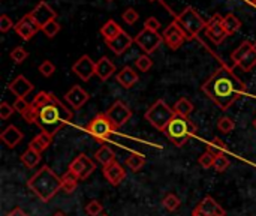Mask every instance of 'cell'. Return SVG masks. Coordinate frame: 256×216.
I'll list each match as a JSON object with an SVG mask.
<instances>
[{
  "mask_svg": "<svg viewBox=\"0 0 256 216\" xmlns=\"http://www.w3.org/2000/svg\"><path fill=\"white\" fill-rule=\"evenodd\" d=\"M222 24H224V29H225V32H226V35H228V36H230V35L237 33V32L242 29V21H240L234 14H228V15H225V17H224V20H222Z\"/></svg>",
  "mask_w": 256,
  "mask_h": 216,
  "instance_id": "83f0119b",
  "label": "cell"
},
{
  "mask_svg": "<svg viewBox=\"0 0 256 216\" xmlns=\"http://www.w3.org/2000/svg\"><path fill=\"white\" fill-rule=\"evenodd\" d=\"M12 27H15V24H14V21L8 17V15H0V32L2 33H6V32H9Z\"/></svg>",
  "mask_w": 256,
  "mask_h": 216,
  "instance_id": "c3c4849f",
  "label": "cell"
},
{
  "mask_svg": "<svg viewBox=\"0 0 256 216\" xmlns=\"http://www.w3.org/2000/svg\"><path fill=\"white\" fill-rule=\"evenodd\" d=\"M6 216H28V215H27L21 207H15L14 210H10V212H9Z\"/></svg>",
  "mask_w": 256,
  "mask_h": 216,
  "instance_id": "816d5d0a",
  "label": "cell"
},
{
  "mask_svg": "<svg viewBox=\"0 0 256 216\" xmlns=\"http://www.w3.org/2000/svg\"><path fill=\"white\" fill-rule=\"evenodd\" d=\"M135 42V38H132L130 35H128L126 32L120 33L116 39H112L111 42H108V48H111V51L117 56L123 54L132 44Z\"/></svg>",
  "mask_w": 256,
  "mask_h": 216,
  "instance_id": "d6986e66",
  "label": "cell"
},
{
  "mask_svg": "<svg viewBox=\"0 0 256 216\" xmlns=\"http://www.w3.org/2000/svg\"><path fill=\"white\" fill-rule=\"evenodd\" d=\"M22 117H24V120H26L27 123H36V119H38V108L33 107L32 102H30V105H28V108L26 110V113L22 114Z\"/></svg>",
  "mask_w": 256,
  "mask_h": 216,
  "instance_id": "bcb514c9",
  "label": "cell"
},
{
  "mask_svg": "<svg viewBox=\"0 0 256 216\" xmlns=\"http://www.w3.org/2000/svg\"><path fill=\"white\" fill-rule=\"evenodd\" d=\"M198 207H200L207 216H225L224 207H222L216 200H213L212 197H206V198L198 204Z\"/></svg>",
  "mask_w": 256,
  "mask_h": 216,
  "instance_id": "cb8c5ba5",
  "label": "cell"
},
{
  "mask_svg": "<svg viewBox=\"0 0 256 216\" xmlns=\"http://www.w3.org/2000/svg\"><path fill=\"white\" fill-rule=\"evenodd\" d=\"M164 134L172 141L174 146L183 147L196 134V126L192 120H189V117L176 116L164 131Z\"/></svg>",
  "mask_w": 256,
  "mask_h": 216,
  "instance_id": "277c9868",
  "label": "cell"
},
{
  "mask_svg": "<svg viewBox=\"0 0 256 216\" xmlns=\"http://www.w3.org/2000/svg\"><path fill=\"white\" fill-rule=\"evenodd\" d=\"M86 131L98 141L104 143L111 138V135L116 132V128L112 126L111 120L108 119L106 113L98 114L93 120H90L86 126Z\"/></svg>",
  "mask_w": 256,
  "mask_h": 216,
  "instance_id": "52a82bcc",
  "label": "cell"
},
{
  "mask_svg": "<svg viewBox=\"0 0 256 216\" xmlns=\"http://www.w3.org/2000/svg\"><path fill=\"white\" fill-rule=\"evenodd\" d=\"M201 90L222 111H226L246 93V84L234 74L231 68L220 66L207 78V81L201 86Z\"/></svg>",
  "mask_w": 256,
  "mask_h": 216,
  "instance_id": "6da1fadb",
  "label": "cell"
},
{
  "mask_svg": "<svg viewBox=\"0 0 256 216\" xmlns=\"http://www.w3.org/2000/svg\"><path fill=\"white\" fill-rule=\"evenodd\" d=\"M162 204H164V207H165L168 212H176V210L180 207L182 201H180V198H178L176 194H168V195L164 198Z\"/></svg>",
  "mask_w": 256,
  "mask_h": 216,
  "instance_id": "d590c367",
  "label": "cell"
},
{
  "mask_svg": "<svg viewBox=\"0 0 256 216\" xmlns=\"http://www.w3.org/2000/svg\"><path fill=\"white\" fill-rule=\"evenodd\" d=\"M218 128H219V131H220V132H224V134H230V132H232V131L236 129V122H234L231 117L224 116V117H220V119H219V122H218Z\"/></svg>",
  "mask_w": 256,
  "mask_h": 216,
  "instance_id": "8d00e7d4",
  "label": "cell"
},
{
  "mask_svg": "<svg viewBox=\"0 0 256 216\" xmlns=\"http://www.w3.org/2000/svg\"><path fill=\"white\" fill-rule=\"evenodd\" d=\"M135 65H136V68H138L141 72H147V71H150V69H152V66H153V60L148 57V54H142V56H140V57L136 59Z\"/></svg>",
  "mask_w": 256,
  "mask_h": 216,
  "instance_id": "ab89813d",
  "label": "cell"
},
{
  "mask_svg": "<svg viewBox=\"0 0 256 216\" xmlns=\"http://www.w3.org/2000/svg\"><path fill=\"white\" fill-rule=\"evenodd\" d=\"M148 2H154V0H148Z\"/></svg>",
  "mask_w": 256,
  "mask_h": 216,
  "instance_id": "6f0895ef",
  "label": "cell"
},
{
  "mask_svg": "<svg viewBox=\"0 0 256 216\" xmlns=\"http://www.w3.org/2000/svg\"><path fill=\"white\" fill-rule=\"evenodd\" d=\"M172 108H174L176 114H177V116H182V117H189V116L194 113V110H195L194 104H192L188 98H182V99H178Z\"/></svg>",
  "mask_w": 256,
  "mask_h": 216,
  "instance_id": "f1b7e54d",
  "label": "cell"
},
{
  "mask_svg": "<svg viewBox=\"0 0 256 216\" xmlns=\"http://www.w3.org/2000/svg\"><path fill=\"white\" fill-rule=\"evenodd\" d=\"M20 161L27 167V168H34L39 162H40V153L34 152L33 149H27L21 156H20Z\"/></svg>",
  "mask_w": 256,
  "mask_h": 216,
  "instance_id": "4dcf8cb0",
  "label": "cell"
},
{
  "mask_svg": "<svg viewBox=\"0 0 256 216\" xmlns=\"http://www.w3.org/2000/svg\"><path fill=\"white\" fill-rule=\"evenodd\" d=\"M114 72H116V65H114L106 56H102V57L96 62V75H98L102 81H106Z\"/></svg>",
  "mask_w": 256,
  "mask_h": 216,
  "instance_id": "7402d4cb",
  "label": "cell"
},
{
  "mask_svg": "<svg viewBox=\"0 0 256 216\" xmlns=\"http://www.w3.org/2000/svg\"><path fill=\"white\" fill-rule=\"evenodd\" d=\"M94 156H96V161H98L99 164H102L104 167L116 161V153H114V150H112L111 147L105 146V144L100 146V147L98 149V152H96Z\"/></svg>",
  "mask_w": 256,
  "mask_h": 216,
  "instance_id": "4316f807",
  "label": "cell"
},
{
  "mask_svg": "<svg viewBox=\"0 0 256 216\" xmlns=\"http://www.w3.org/2000/svg\"><path fill=\"white\" fill-rule=\"evenodd\" d=\"M72 72L76 74V77L82 81H90L93 75H96V63L92 60L90 56L84 54L81 56L72 66Z\"/></svg>",
  "mask_w": 256,
  "mask_h": 216,
  "instance_id": "7c38bea8",
  "label": "cell"
},
{
  "mask_svg": "<svg viewBox=\"0 0 256 216\" xmlns=\"http://www.w3.org/2000/svg\"><path fill=\"white\" fill-rule=\"evenodd\" d=\"M108 2H111V0H108Z\"/></svg>",
  "mask_w": 256,
  "mask_h": 216,
  "instance_id": "91938a15",
  "label": "cell"
},
{
  "mask_svg": "<svg viewBox=\"0 0 256 216\" xmlns=\"http://www.w3.org/2000/svg\"><path fill=\"white\" fill-rule=\"evenodd\" d=\"M78 182H80V179H78L72 171L68 170V171L62 176V189H63L66 194H72V192L76 189Z\"/></svg>",
  "mask_w": 256,
  "mask_h": 216,
  "instance_id": "f546056e",
  "label": "cell"
},
{
  "mask_svg": "<svg viewBox=\"0 0 256 216\" xmlns=\"http://www.w3.org/2000/svg\"><path fill=\"white\" fill-rule=\"evenodd\" d=\"M144 29H148V30H153V32H158L160 29V23L156 17H150L146 20L144 23Z\"/></svg>",
  "mask_w": 256,
  "mask_h": 216,
  "instance_id": "f907efd6",
  "label": "cell"
},
{
  "mask_svg": "<svg viewBox=\"0 0 256 216\" xmlns=\"http://www.w3.org/2000/svg\"><path fill=\"white\" fill-rule=\"evenodd\" d=\"M228 150V146L220 140V138H213L208 144H207V152L213 153L214 156H219V155H225V152Z\"/></svg>",
  "mask_w": 256,
  "mask_h": 216,
  "instance_id": "d6a6232c",
  "label": "cell"
},
{
  "mask_svg": "<svg viewBox=\"0 0 256 216\" xmlns=\"http://www.w3.org/2000/svg\"><path fill=\"white\" fill-rule=\"evenodd\" d=\"M51 141H52V137H51L50 134H46V132H40L39 135H36V137L30 141L28 147H30V149H33V150H34V152H38V153H42L44 150H46V149L50 147Z\"/></svg>",
  "mask_w": 256,
  "mask_h": 216,
  "instance_id": "d4e9b609",
  "label": "cell"
},
{
  "mask_svg": "<svg viewBox=\"0 0 256 216\" xmlns=\"http://www.w3.org/2000/svg\"><path fill=\"white\" fill-rule=\"evenodd\" d=\"M102 216H108V215H102Z\"/></svg>",
  "mask_w": 256,
  "mask_h": 216,
  "instance_id": "680465c9",
  "label": "cell"
},
{
  "mask_svg": "<svg viewBox=\"0 0 256 216\" xmlns=\"http://www.w3.org/2000/svg\"><path fill=\"white\" fill-rule=\"evenodd\" d=\"M30 14V17L33 18V21L42 29L45 24H48L50 21H52V20H56L57 18V14L54 12V9L46 3V2H39L38 5H36V8L32 11V12H28Z\"/></svg>",
  "mask_w": 256,
  "mask_h": 216,
  "instance_id": "5bb4252c",
  "label": "cell"
},
{
  "mask_svg": "<svg viewBox=\"0 0 256 216\" xmlns=\"http://www.w3.org/2000/svg\"><path fill=\"white\" fill-rule=\"evenodd\" d=\"M177 23L182 26V29L186 32L188 38H195L200 35L201 30H204L207 27V21L192 8L188 6L183 12L178 14L177 17Z\"/></svg>",
  "mask_w": 256,
  "mask_h": 216,
  "instance_id": "8992f818",
  "label": "cell"
},
{
  "mask_svg": "<svg viewBox=\"0 0 256 216\" xmlns=\"http://www.w3.org/2000/svg\"><path fill=\"white\" fill-rule=\"evenodd\" d=\"M14 113H15L14 105H9V104H8V102H4V101L0 104V117H2L3 120L9 119Z\"/></svg>",
  "mask_w": 256,
  "mask_h": 216,
  "instance_id": "7dc6e473",
  "label": "cell"
},
{
  "mask_svg": "<svg viewBox=\"0 0 256 216\" xmlns=\"http://www.w3.org/2000/svg\"><path fill=\"white\" fill-rule=\"evenodd\" d=\"M106 116H108V119L111 120L112 126H114L116 131H117V129H120L122 126H124V125L130 120V117H132V110H130L123 101H116V102L108 108Z\"/></svg>",
  "mask_w": 256,
  "mask_h": 216,
  "instance_id": "9c48e42d",
  "label": "cell"
},
{
  "mask_svg": "<svg viewBox=\"0 0 256 216\" xmlns=\"http://www.w3.org/2000/svg\"><path fill=\"white\" fill-rule=\"evenodd\" d=\"M54 216H66V215H64V213H62V212H58V213H56Z\"/></svg>",
  "mask_w": 256,
  "mask_h": 216,
  "instance_id": "11a10c76",
  "label": "cell"
},
{
  "mask_svg": "<svg viewBox=\"0 0 256 216\" xmlns=\"http://www.w3.org/2000/svg\"><path fill=\"white\" fill-rule=\"evenodd\" d=\"M126 167L130 168L132 171H140L144 165H146V158L140 153H132L130 156L126 158L124 161Z\"/></svg>",
  "mask_w": 256,
  "mask_h": 216,
  "instance_id": "1f68e13d",
  "label": "cell"
},
{
  "mask_svg": "<svg viewBox=\"0 0 256 216\" xmlns=\"http://www.w3.org/2000/svg\"><path fill=\"white\" fill-rule=\"evenodd\" d=\"M230 167V159L225 156V155H219L214 158V164H213V168L218 171V173H224Z\"/></svg>",
  "mask_w": 256,
  "mask_h": 216,
  "instance_id": "60d3db41",
  "label": "cell"
},
{
  "mask_svg": "<svg viewBox=\"0 0 256 216\" xmlns=\"http://www.w3.org/2000/svg\"><path fill=\"white\" fill-rule=\"evenodd\" d=\"M192 216H207V215H206V213H204V212L196 206V207L194 209V212H192Z\"/></svg>",
  "mask_w": 256,
  "mask_h": 216,
  "instance_id": "f5cc1de1",
  "label": "cell"
},
{
  "mask_svg": "<svg viewBox=\"0 0 256 216\" xmlns=\"http://www.w3.org/2000/svg\"><path fill=\"white\" fill-rule=\"evenodd\" d=\"M39 72L44 75V77H51L54 72H56V66H54V63L52 62H50V60H45V62H42L40 65H39Z\"/></svg>",
  "mask_w": 256,
  "mask_h": 216,
  "instance_id": "ee69618b",
  "label": "cell"
},
{
  "mask_svg": "<svg viewBox=\"0 0 256 216\" xmlns=\"http://www.w3.org/2000/svg\"><path fill=\"white\" fill-rule=\"evenodd\" d=\"M102 173H104V177L108 180V183H111L112 186L120 185V183L124 180V177H126V170H124V168L122 167V164H118L117 161H114V162L105 165V167L102 168Z\"/></svg>",
  "mask_w": 256,
  "mask_h": 216,
  "instance_id": "2e32d148",
  "label": "cell"
},
{
  "mask_svg": "<svg viewBox=\"0 0 256 216\" xmlns=\"http://www.w3.org/2000/svg\"><path fill=\"white\" fill-rule=\"evenodd\" d=\"M9 90L21 99H26V96H28V93L33 90V84L24 77V75H18L10 84H9Z\"/></svg>",
  "mask_w": 256,
  "mask_h": 216,
  "instance_id": "ac0fdd59",
  "label": "cell"
},
{
  "mask_svg": "<svg viewBox=\"0 0 256 216\" xmlns=\"http://www.w3.org/2000/svg\"><path fill=\"white\" fill-rule=\"evenodd\" d=\"M14 30L16 32V35L22 39V41H30L39 30L40 27L33 21V18L30 17V14L24 15L14 27Z\"/></svg>",
  "mask_w": 256,
  "mask_h": 216,
  "instance_id": "9a60e30c",
  "label": "cell"
},
{
  "mask_svg": "<svg viewBox=\"0 0 256 216\" xmlns=\"http://www.w3.org/2000/svg\"><path fill=\"white\" fill-rule=\"evenodd\" d=\"M256 66V48H254L240 63L236 65V68H240L243 72H249Z\"/></svg>",
  "mask_w": 256,
  "mask_h": 216,
  "instance_id": "836d02e7",
  "label": "cell"
},
{
  "mask_svg": "<svg viewBox=\"0 0 256 216\" xmlns=\"http://www.w3.org/2000/svg\"><path fill=\"white\" fill-rule=\"evenodd\" d=\"M0 138H2V141H3L9 149H14V147L22 140V132H21L16 126L9 125V126L0 134Z\"/></svg>",
  "mask_w": 256,
  "mask_h": 216,
  "instance_id": "44dd1931",
  "label": "cell"
},
{
  "mask_svg": "<svg viewBox=\"0 0 256 216\" xmlns=\"http://www.w3.org/2000/svg\"><path fill=\"white\" fill-rule=\"evenodd\" d=\"M222 20H224V17L219 15V14H216V15H213V17L207 21V27H206L207 36H208L216 45L222 44V42L225 41V38L228 36L226 32H225V29H224Z\"/></svg>",
  "mask_w": 256,
  "mask_h": 216,
  "instance_id": "4fadbf2b",
  "label": "cell"
},
{
  "mask_svg": "<svg viewBox=\"0 0 256 216\" xmlns=\"http://www.w3.org/2000/svg\"><path fill=\"white\" fill-rule=\"evenodd\" d=\"M164 36L159 35L158 32L148 30V29H142L136 36H135V44L144 51V54H152L154 53L159 45L162 44Z\"/></svg>",
  "mask_w": 256,
  "mask_h": 216,
  "instance_id": "ba28073f",
  "label": "cell"
},
{
  "mask_svg": "<svg viewBox=\"0 0 256 216\" xmlns=\"http://www.w3.org/2000/svg\"><path fill=\"white\" fill-rule=\"evenodd\" d=\"M124 30L122 29L120 24H117V21L114 20H108L102 27H100V35L104 36L105 39V44L111 42L112 39H116L120 33H123Z\"/></svg>",
  "mask_w": 256,
  "mask_h": 216,
  "instance_id": "603a6c76",
  "label": "cell"
},
{
  "mask_svg": "<svg viewBox=\"0 0 256 216\" xmlns=\"http://www.w3.org/2000/svg\"><path fill=\"white\" fill-rule=\"evenodd\" d=\"M72 111L64 104H62L56 95H52L51 102L38 110L36 125L40 128L42 132H46L54 137L66 123L72 120Z\"/></svg>",
  "mask_w": 256,
  "mask_h": 216,
  "instance_id": "7a4b0ae2",
  "label": "cell"
},
{
  "mask_svg": "<svg viewBox=\"0 0 256 216\" xmlns=\"http://www.w3.org/2000/svg\"><path fill=\"white\" fill-rule=\"evenodd\" d=\"M162 36H164V42H165V44L168 45V48H171L172 51L178 50V48L184 44V41L188 39L186 32L182 29V26H180L177 21H176V23H171V24L164 30Z\"/></svg>",
  "mask_w": 256,
  "mask_h": 216,
  "instance_id": "30bf717a",
  "label": "cell"
},
{
  "mask_svg": "<svg viewBox=\"0 0 256 216\" xmlns=\"http://www.w3.org/2000/svg\"><path fill=\"white\" fill-rule=\"evenodd\" d=\"M244 2H248L249 5H255L256 6V0H244Z\"/></svg>",
  "mask_w": 256,
  "mask_h": 216,
  "instance_id": "db71d44e",
  "label": "cell"
},
{
  "mask_svg": "<svg viewBox=\"0 0 256 216\" xmlns=\"http://www.w3.org/2000/svg\"><path fill=\"white\" fill-rule=\"evenodd\" d=\"M52 95H54V93H51V92H39V93L33 98L32 105H33V107H36V108L39 110V108H42L44 105H46V104H50V102H51Z\"/></svg>",
  "mask_w": 256,
  "mask_h": 216,
  "instance_id": "e575fe53",
  "label": "cell"
},
{
  "mask_svg": "<svg viewBox=\"0 0 256 216\" xmlns=\"http://www.w3.org/2000/svg\"><path fill=\"white\" fill-rule=\"evenodd\" d=\"M64 99L66 102L70 105V108L74 110H80L88 99H90V95L80 86H74L70 90H68V93L64 95Z\"/></svg>",
  "mask_w": 256,
  "mask_h": 216,
  "instance_id": "e0dca14e",
  "label": "cell"
},
{
  "mask_svg": "<svg viewBox=\"0 0 256 216\" xmlns=\"http://www.w3.org/2000/svg\"><path fill=\"white\" fill-rule=\"evenodd\" d=\"M27 186L40 201L46 203L62 189V177H58L48 165H44L27 180Z\"/></svg>",
  "mask_w": 256,
  "mask_h": 216,
  "instance_id": "3957f363",
  "label": "cell"
},
{
  "mask_svg": "<svg viewBox=\"0 0 256 216\" xmlns=\"http://www.w3.org/2000/svg\"><path fill=\"white\" fill-rule=\"evenodd\" d=\"M94 168H96V165H94V162L87 156V155H84V153H81V155H78L70 164H69V171H72L80 180H84V179H87L93 171H94Z\"/></svg>",
  "mask_w": 256,
  "mask_h": 216,
  "instance_id": "8fae6325",
  "label": "cell"
},
{
  "mask_svg": "<svg viewBox=\"0 0 256 216\" xmlns=\"http://www.w3.org/2000/svg\"><path fill=\"white\" fill-rule=\"evenodd\" d=\"M176 111L174 108H171L164 99H158L146 113V120H148V123L159 129V131H165L166 126L170 125V122L176 117Z\"/></svg>",
  "mask_w": 256,
  "mask_h": 216,
  "instance_id": "5b68a950",
  "label": "cell"
},
{
  "mask_svg": "<svg viewBox=\"0 0 256 216\" xmlns=\"http://www.w3.org/2000/svg\"><path fill=\"white\" fill-rule=\"evenodd\" d=\"M28 105H30V102H27L26 99H21V98H16V99H15V102H14V108H15V111H16V113H20L21 116L26 113V110L28 108Z\"/></svg>",
  "mask_w": 256,
  "mask_h": 216,
  "instance_id": "681fc988",
  "label": "cell"
},
{
  "mask_svg": "<svg viewBox=\"0 0 256 216\" xmlns=\"http://www.w3.org/2000/svg\"><path fill=\"white\" fill-rule=\"evenodd\" d=\"M60 24L57 23V20H52V21H50L48 24H45L40 30L44 32V35L46 36V38H54L58 32H60Z\"/></svg>",
  "mask_w": 256,
  "mask_h": 216,
  "instance_id": "74e56055",
  "label": "cell"
},
{
  "mask_svg": "<svg viewBox=\"0 0 256 216\" xmlns=\"http://www.w3.org/2000/svg\"><path fill=\"white\" fill-rule=\"evenodd\" d=\"M86 212H87V215L88 216H99L104 212V206H102L100 201L93 200V201H90V203L86 206Z\"/></svg>",
  "mask_w": 256,
  "mask_h": 216,
  "instance_id": "b9f144b4",
  "label": "cell"
},
{
  "mask_svg": "<svg viewBox=\"0 0 256 216\" xmlns=\"http://www.w3.org/2000/svg\"><path fill=\"white\" fill-rule=\"evenodd\" d=\"M138 18H140V14L134 9V8H128L124 12H123V20H124V23H128V24H135L136 21H138Z\"/></svg>",
  "mask_w": 256,
  "mask_h": 216,
  "instance_id": "f6af8a7d",
  "label": "cell"
},
{
  "mask_svg": "<svg viewBox=\"0 0 256 216\" xmlns=\"http://www.w3.org/2000/svg\"><path fill=\"white\" fill-rule=\"evenodd\" d=\"M254 126H255V128H256V119H255V120H254Z\"/></svg>",
  "mask_w": 256,
  "mask_h": 216,
  "instance_id": "9f6ffc18",
  "label": "cell"
},
{
  "mask_svg": "<svg viewBox=\"0 0 256 216\" xmlns=\"http://www.w3.org/2000/svg\"><path fill=\"white\" fill-rule=\"evenodd\" d=\"M255 48V45L250 42V41H244V42H242L234 51H232V54H231V60L234 62V66L237 65V63H240L252 50Z\"/></svg>",
  "mask_w": 256,
  "mask_h": 216,
  "instance_id": "484cf974",
  "label": "cell"
},
{
  "mask_svg": "<svg viewBox=\"0 0 256 216\" xmlns=\"http://www.w3.org/2000/svg\"><path fill=\"white\" fill-rule=\"evenodd\" d=\"M116 80H117V83H118L122 87H124V89H130V87H134V86L138 83L140 77H138V74L135 72V69H134V68H130V66H124L123 69H120V72H117Z\"/></svg>",
  "mask_w": 256,
  "mask_h": 216,
  "instance_id": "ffe728a7",
  "label": "cell"
},
{
  "mask_svg": "<svg viewBox=\"0 0 256 216\" xmlns=\"http://www.w3.org/2000/svg\"><path fill=\"white\" fill-rule=\"evenodd\" d=\"M9 57H10L16 65H20V63H22V62L28 57V53H27L22 47H15V48L10 51Z\"/></svg>",
  "mask_w": 256,
  "mask_h": 216,
  "instance_id": "f35d334b",
  "label": "cell"
},
{
  "mask_svg": "<svg viewBox=\"0 0 256 216\" xmlns=\"http://www.w3.org/2000/svg\"><path fill=\"white\" fill-rule=\"evenodd\" d=\"M214 155L210 153V152H204L200 159H198V164L202 167V168H213V164H214Z\"/></svg>",
  "mask_w": 256,
  "mask_h": 216,
  "instance_id": "7bdbcfd3",
  "label": "cell"
}]
</instances>
